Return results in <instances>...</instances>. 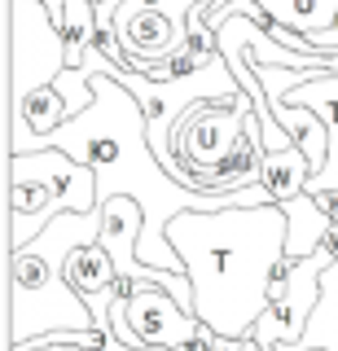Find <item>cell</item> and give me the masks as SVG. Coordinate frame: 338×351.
Returning a JSON list of instances; mask_svg holds the SVG:
<instances>
[{"mask_svg":"<svg viewBox=\"0 0 338 351\" xmlns=\"http://www.w3.org/2000/svg\"><path fill=\"white\" fill-rule=\"evenodd\" d=\"M242 351H268L264 343H255V338H242Z\"/></svg>","mask_w":338,"mask_h":351,"instance_id":"15","label":"cell"},{"mask_svg":"<svg viewBox=\"0 0 338 351\" xmlns=\"http://www.w3.org/2000/svg\"><path fill=\"white\" fill-rule=\"evenodd\" d=\"M312 176H316L312 158H308L299 145H290V149H281V154H268L264 180H259V184H264V193H268L277 206H286V202H294V197L308 193Z\"/></svg>","mask_w":338,"mask_h":351,"instance_id":"12","label":"cell"},{"mask_svg":"<svg viewBox=\"0 0 338 351\" xmlns=\"http://www.w3.org/2000/svg\"><path fill=\"white\" fill-rule=\"evenodd\" d=\"M330 268V259L316 250L312 259H299L286 281V294L277 303H268V312L259 316V325L250 329L255 343H264L268 351L277 347H299L303 334H308L316 307H321V272Z\"/></svg>","mask_w":338,"mask_h":351,"instance_id":"8","label":"cell"},{"mask_svg":"<svg viewBox=\"0 0 338 351\" xmlns=\"http://www.w3.org/2000/svg\"><path fill=\"white\" fill-rule=\"evenodd\" d=\"M206 5H211V9H215V5H220V0H206Z\"/></svg>","mask_w":338,"mask_h":351,"instance_id":"17","label":"cell"},{"mask_svg":"<svg viewBox=\"0 0 338 351\" xmlns=\"http://www.w3.org/2000/svg\"><path fill=\"white\" fill-rule=\"evenodd\" d=\"M316 206H321V211L330 215V224H338V189H330V193H316Z\"/></svg>","mask_w":338,"mask_h":351,"instance_id":"14","label":"cell"},{"mask_svg":"<svg viewBox=\"0 0 338 351\" xmlns=\"http://www.w3.org/2000/svg\"><path fill=\"white\" fill-rule=\"evenodd\" d=\"M93 110H84L80 119H71L62 132H53L49 141H40V149H62L75 162L97 171V202L110 197H132L145 211V233H141V263L158 272H176L184 277V263L167 241V224L176 215H211V211H233V206H268L272 197L259 189L242 193H220L206 197L176 184L167 171L158 167L154 149H149V132L141 101L128 93L123 84H114L110 75L93 71Z\"/></svg>","mask_w":338,"mask_h":351,"instance_id":"1","label":"cell"},{"mask_svg":"<svg viewBox=\"0 0 338 351\" xmlns=\"http://www.w3.org/2000/svg\"><path fill=\"white\" fill-rule=\"evenodd\" d=\"M198 0H162V5H141V0H123L114 14V36L123 49L128 66L136 75H149L158 62L184 49L189 40V18Z\"/></svg>","mask_w":338,"mask_h":351,"instance_id":"6","label":"cell"},{"mask_svg":"<svg viewBox=\"0 0 338 351\" xmlns=\"http://www.w3.org/2000/svg\"><path fill=\"white\" fill-rule=\"evenodd\" d=\"M84 241H101V211L58 215L27 250L9 255V268H14V325H9V347H27L45 334H62V329L97 334L88 303L67 281V259Z\"/></svg>","mask_w":338,"mask_h":351,"instance_id":"3","label":"cell"},{"mask_svg":"<svg viewBox=\"0 0 338 351\" xmlns=\"http://www.w3.org/2000/svg\"><path fill=\"white\" fill-rule=\"evenodd\" d=\"M250 114H255V101L246 93L224 101H193L171 128V180L193 193H206V180L242 141Z\"/></svg>","mask_w":338,"mask_h":351,"instance_id":"5","label":"cell"},{"mask_svg":"<svg viewBox=\"0 0 338 351\" xmlns=\"http://www.w3.org/2000/svg\"><path fill=\"white\" fill-rule=\"evenodd\" d=\"M268 27H286L299 40H316L338 31V0H255ZM264 27V31H268Z\"/></svg>","mask_w":338,"mask_h":351,"instance_id":"11","label":"cell"},{"mask_svg":"<svg viewBox=\"0 0 338 351\" xmlns=\"http://www.w3.org/2000/svg\"><path fill=\"white\" fill-rule=\"evenodd\" d=\"M286 233L290 224L277 202L171 219L167 241L193 285V316L220 338H250L268 312L272 272L286 259Z\"/></svg>","mask_w":338,"mask_h":351,"instance_id":"2","label":"cell"},{"mask_svg":"<svg viewBox=\"0 0 338 351\" xmlns=\"http://www.w3.org/2000/svg\"><path fill=\"white\" fill-rule=\"evenodd\" d=\"M14 14V101L53 88L67 71V36L40 0H9Z\"/></svg>","mask_w":338,"mask_h":351,"instance_id":"7","label":"cell"},{"mask_svg":"<svg viewBox=\"0 0 338 351\" xmlns=\"http://www.w3.org/2000/svg\"><path fill=\"white\" fill-rule=\"evenodd\" d=\"M286 106H308V110H316V119H321L325 132H330V158H325V167L312 176L308 193L316 197V193L338 189V75H325V80L299 84V88L286 97Z\"/></svg>","mask_w":338,"mask_h":351,"instance_id":"10","label":"cell"},{"mask_svg":"<svg viewBox=\"0 0 338 351\" xmlns=\"http://www.w3.org/2000/svg\"><path fill=\"white\" fill-rule=\"evenodd\" d=\"M93 215L97 202V171L75 162L62 149H40L9 158V215H14V246L9 255L27 250L58 215Z\"/></svg>","mask_w":338,"mask_h":351,"instance_id":"4","label":"cell"},{"mask_svg":"<svg viewBox=\"0 0 338 351\" xmlns=\"http://www.w3.org/2000/svg\"><path fill=\"white\" fill-rule=\"evenodd\" d=\"M123 321L132 329L136 347L145 351H189L202 334V321L189 307H180L162 285H141L123 303Z\"/></svg>","mask_w":338,"mask_h":351,"instance_id":"9","label":"cell"},{"mask_svg":"<svg viewBox=\"0 0 338 351\" xmlns=\"http://www.w3.org/2000/svg\"><path fill=\"white\" fill-rule=\"evenodd\" d=\"M277 351H325V347H277Z\"/></svg>","mask_w":338,"mask_h":351,"instance_id":"16","label":"cell"},{"mask_svg":"<svg viewBox=\"0 0 338 351\" xmlns=\"http://www.w3.org/2000/svg\"><path fill=\"white\" fill-rule=\"evenodd\" d=\"M281 211H286V224H290V233H286V259H294V263L312 259L316 250H321L325 233H330V215L316 206L312 193L294 197V202H286Z\"/></svg>","mask_w":338,"mask_h":351,"instance_id":"13","label":"cell"}]
</instances>
